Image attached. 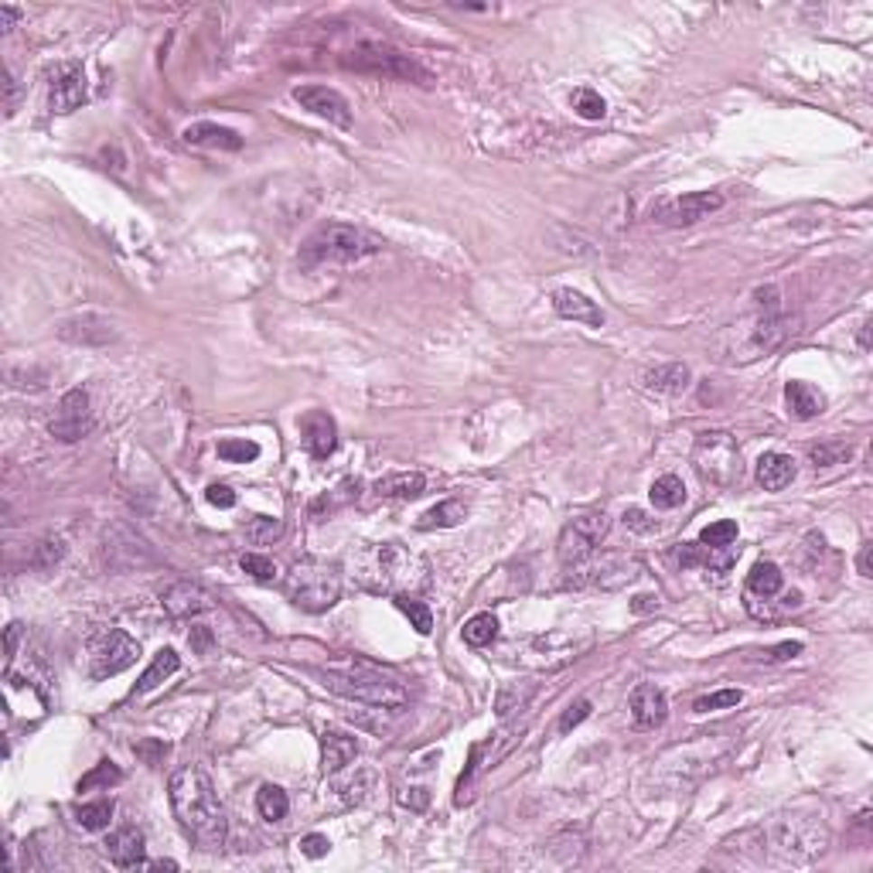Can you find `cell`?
Segmentation results:
<instances>
[{
	"instance_id": "obj_1",
	"label": "cell",
	"mask_w": 873,
	"mask_h": 873,
	"mask_svg": "<svg viewBox=\"0 0 873 873\" xmlns=\"http://www.w3.org/2000/svg\"><path fill=\"white\" fill-rule=\"evenodd\" d=\"M168 795L174 819L191 843L205 853H215V850L226 846L229 822H226L218 795H215L212 782L201 767H178L168 782Z\"/></svg>"
},
{
	"instance_id": "obj_2",
	"label": "cell",
	"mask_w": 873,
	"mask_h": 873,
	"mask_svg": "<svg viewBox=\"0 0 873 873\" xmlns=\"http://www.w3.org/2000/svg\"><path fill=\"white\" fill-rule=\"evenodd\" d=\"M358 580L366 583L368 590L376 594H389V598H416L423 587L430 583L427 563L410 553L399 543H383V546H372L358 563Z\"/></svg>"
},
{
	"instance_id": "obj_3",
	"label": "cell",
	"mask_w": 873,
	"mask_h": 873,
	"mask_svg": "<svg viewBox=\"0 0 873 873\" xmlns=\"http://www.w3.org/2000/svg\"><path fill=\"white\" fill-rule=\"evenodd\" d=\"M318 679H321L324 690L338 692L345 700H355V703L379 706V710H399L410 700V692H406L403 683H396L393 675L379 673V669H372L366 662L341 665V669H318Z\"/></svg>"
},
{
	"instance_id": "obj_4",
	"label": "cell",
	"mask_w": 873,
	"mask_h": 873,
	"mask_svg": "<svg viewBox=\"0 0 873 873\" xmlns=\"http://www.w3.org/2000/svg\"><path fill=\"white\" fill-rule=\"evenodd\" d=\"M379 249H383L379 236L358 229V226H345V222H328L304 239L301 266L318 270V266H331V263H358L366 256H376Z\"/></svg>"
},
{
	"instance_id": "obj_5",
	"label": "cell",
	"mask_w": 873,
	"mask_h": 873,
	"mask_svg": "<svg viewBox=\"0 0 873 873\" xmlns=\"http://www.w3.org/2000/svg\"><path fill=\"white\" fill-rule=\"evenodd\" d=\"M283 590L287 598L307 614H321L331 611L341 598V573H338L335 563L328 560H318V556H301L293 560L291 573L283 580Z\"/></svg>"
},
{
	"instance_id": "obj_6",
	"label": "cell",
	"mask_w": 873,
	"mask_h": 873,
	"mask_svg": "<svg viewBox=\"0 0 873 873\" xmlns=\"http://www.w3.org/2000/svg\"><path fill=\"white\" fill-rule=\"evenodd\" d=\"M692 468H696V475L703 478L706 485H713V488L720 491L740 485V478H744L740 450H737V441L727 430H706V433L696 437V444H692Z\"/></svg>"
},
{
	"instance_id": "obj_7",
	"label": "cell",
	"mask_w": 873,
	"mask_h": 873,
	"mask_svg": "<svg viewBox=\"0 0 873 873\" xmlns=\"http://www.w3.org/2000/svg\"><path fill=\"white\" fill-rule=\"evenodd\" d=\"M341 61H345V69L366 72V76L396 79V82H416V86H430V82H433L430 69H423L413 55H406V51H399V48H393V45H383V42H366V45L352 48Z\"/></svg>"
},
{
	"instance_id": "obj_8",
	"label": "cell",
	"mask_w": 873,
	"mask_h": 873,
	"mask_svg": "<svg viewBox=\"0 0 873 873\" xmlns=\"http://www.w3.org/2000/svg\"><path fill=\"white\" fill-rule=\"evenodd\" d=\"M611 529V519L604 508H590V512H580L577 519L570 522L560 536V560H563V570H573L587 563L594 553H598L600 539L608 536Z\"/></svg>"
},
{
	"instance_id": "obj_9",
	"label": "cell",
	"mask_w": 873,
	"mask_h": 873,
	"mask_svg": "<svg viewBox=\"0 0 873 873\" xmlns=\"http://www.w3.org/2000/svg\"><path fill=\"white\" fill-rule=\"evenodd\" d=\"M140 655V645L120 628H109L103 635H96V642L89 648L92 659V679H109L120 675L123 669H130Z\"/></svg>"
},
{
	"instance_id": "obj_10",
	"label": "cell",
	"mask_w": 873,
	"mask_h": 873,
	"mask_svg": "<svg viewBox=\"0 0 873 873\" xmlns=\"http://www.w3.org/2000/svg\"><path fill=\"white\" fill-rule=\"evenodd\" d=\"M92 427H96V420H92V410H89V393L86 389H69L61 396L51 423H48V433L55 441H61V444H76L82 437H89Z\"/></svg>"
},
{
	"instance_id": "obj_11",
	"label": "cell",
	"mask_w": 873,
	"mask_h": 873,
	"mask_svg": "<svg viewBox=\"0 0 873 873\" xmlns=\"http://www.w3.org/2000/svg\"><path fill=\"white\" fill-rule=\"evenodd\" d=\"M720 209H723L720 191H690L683 199L662 201L659 209H652V218L662 222V226H696V222H703L706 215L720 212Z\"/></svg>"
},
{
	"instance_id": "obj_12",
	"label": "cell",
	"mask_w": 873,
	"mask_h": 873,
	"mask_svg": "<svg viewBox=\"0 0 873 873\" xmlns=\"http://www.w3.org/2000/svg\"><path fill=\"white\" fill-rule=\"evenodd\" d=\"M293 99L301 103V109L321 116V120H328L338 130H348L352 126V107H348V99L338 89H328V86H297L293 89Z\"/></svg>"
},
{
	"instance_id": "obj_13",
	"label": "cell",
	"mask_w": 873,
	"mask_h": 873,
	"mask_svg": "<svg viewBox=\"0 0 873 873\" xmlns=\"http://www.w3.org/2000/svg\"><path fill=\"white\" fill-rule=\"evenodd\" d=\"M754 297H757V328H754V341H757L765 352L767 348H778L785 331H788V321H785V311H782V297H778L775 287H761Z\"/></svg>"
},
{
	"instance_id": "obj_14",
	"label": "cell",
	"mask_w": 873,
	"mask_h": 873,
	"mask_svg": "<svg viewBox=\"0 0 873 873\" xmlns=\"http://www.w3.org/2000/svg\"><path fill=\"white\" fill-rule=\"evenodd\" d=\"M161 608H164V614H168V618H174V621H184V618H199V614L212 611L215 600H212V594H209L205 587H199V583L178 580V583H171L168 590L161 594Z\"/></svg>"
},
{
	"instance_id": "obj_15",
	"label": "cell",
	"mask_w": 873,
	"mask_h": 873,
	"mask_svg": "<svg viewBox=\"0 0 873 873\" xmlns=\"http://www.w3.org/2000/svg\"><path fill=\"white\" fill-rule=\"evenodd\" d=\"M86 103V76L79 61H61L51 72V113H76Z\"/></svg>"
},
{
	"instance_id": "obj_16",
	"label": "cell",
	"mask_w": 873,
	"mask_h": 873,
	"mask_svg": "<svg viewBox=\"0 0 873 873\" xmlns=\"http://www.w3.org/2000/svg\"><path fill=\"white\" fill-rule=\"evenodd\" d=\"M628 710L638 730H655L669 717V696L655 683H638L628 696Z\"/></svg>"
},
{
	"instance_id": "obj_17",
	"label": "cell",
	"mask_w": 873,
	"mask_h": 873,
	"mask_svg": "<svg viewBox=\"0 0 873 873\" xmlns=\"http://www.w3.org/2000/svg\"><path fill=\"white\" fill-rule=\"evenodd\" d=\"M301 433H304V447L314 460H328L338 447V427L335 420L324 413V410H311L301 420Z\"/></svg>"
},
{
	"instance_id": "obj_18",
	"label": "cell",
	"mask_w": 873,
	"mask_h": 873,
	"mask_svg": "<svg viewBox=\"0 0 873 873\" xmlns=\"http://www.w3.org/2000/svg\"><path fill=\"white\" fill-rule=\"evenodd\" d=\"M107 857L113 867L120 870H134L144 863V832L137 826H120L116 832H109L107 843Z\"/></svg>"
},
{
	"instance_id": "obj_19",
	"label": "cell",
	"mask_w": 873,
	"mask_h": 873,
	"mask_svg": "<svg viewBox=\"0 0 873 873\" xmlns=\"http://www.w3.org/2000/svg\"><path fill=\"white\" fill-rule=\"evenodd\" d=\"M553 311H556L560 318L587 324V328H600V324H604V311H600L590 297H583L580 291H570V287L553 293Z\"/></svg>"
},
{
	"instance_id": "obj_20",
	"label": "cell",
	"mask_w": 873,
	"mask_h": 873,
	"mask_svg": "<svg viewBox=\"0 0 873 873\" xmlns=\"http://www.w3.org/2000/svg\"><path fill=\"white\" fill-rule=\"evenodd\" d=\"M754 478L765 491H782L792 485L795 478V460L782 454V450H767L757 458V468H754Z\"/></svg>"
},
{
	"instance_id": "obj_21",
	"label": "cell",
	"mask_w": 873,
	"mask_h": 873,
	"mask_svg": "<svg viewBox=\"0 0 873 873\" xmlns=\"http://www.w3.org/2000/svg\"><path fill=\"white\" fill-rule=\"evenodd\" d=\"M59 335L65 338V341H72V345H107V341L116 338V331H113V324H109L107 318L82 314V318H76V321L61 324Z\"/></svg>"
},
{
	"instance_id": "obj_22",
	"label": "cell",
	"mask_w": 873,
	"mask_h": 873,
	"mask_svg": "<svg viewBox=\"0 0 873 873\" xmlns=\"http://www.w3.org/2000/svg\"><path fill=\"white\" fill-rule=\"evenodd\" d=\"M184 144L191 147H209V151H239L243 137L229 130V126H218V123H191L181 134Z\"/></svg>"
},
{
	"instance_id": "obj_23",
	"label": "cell",
	"mask_w": 873,
	"mask_h": 873,
	"mask_svg": "<svg viewBox=\"0 0 873 873\" xmlns=\"http://www.w3.org/2000/svg\"><path fill=\"white\" fill-rule=\"evenodd\" d=\"M358 757V740L341 730H324L321 734V765L328 775H338Z\"/></svg>"
},
{
	"instance_id": "obj_24",
	"label": "cell",
	"mask_w": 873,
	"mask_h": 873,
	"mask_svg": "<svg viewBox=\"0 0 873 873\" xmlns=\"http://www.w3.org/2000/svg\"><path fill=\"white\" fill-rule=\"evenodd\" d=\"M785 406L792 420H815L826 410V396L813 383H788L785 385Z\"/></svg>"
},
{
	"instance_id": "obj_25",
	"label": "cell",
	"mask_w": 873,
	"mask_h": 873,
	"mask_svg": "<svg viewBox=\"0 0 873 873\" xmlns=\"http://www.w3.org/2000/svg\"><path fill=\"white\" fill-rule=\"evenodd\" d=\"M120 553L126 556V570L134 567H144V563H151L153 556L151 550H147V543L140 536H134V533H126V543H116V536L107 529V536H103V560H107V567H113L116 560H120Z\"/></svg>"
},
{
	"instance_id": "obj_26",
	"label": "cell",
	"mask_w": 873,
	"mask_h": 873,
	"mask_svg": "<svg viewBox=\"0 0 873 873\" xmlns=\"http://www.w3.org/2000/svg\"><path fill=\"white\" fill-rule=\"evenodd\" d=\"M645 389H652V393H665V396H675V393H683L686 385H690V368L683 366V362H665V366H655L648 368L642 376Z\"/></svg>"
},
{
	"instance_id": "obj_27",
	"label": "cell",
	"mask_w": 873,
	"mask_h": 873,
	"mask_svg": "<svg viewBox=\"0 0 873 873\" xmlns=\"http://www.w3.org/2000/svg\"><path fill=\"white\" fill-rule=\"evenodd\" d=\"M181 669V659H178V652L174 648H161L157 655H153V662L147 665V673L140 675V683L130 690V696H144V692L157 690L164 679H171V675Z\"/></svg>"
},
{
	"instance_id": "obj_28",
	"label": "cell",
	"mask_w": 873,
	"mask_h": 873,
	"mask_svg": "<svg viewBox=\"0 0 873 873\" xmlns=\"http://www.w3.org/2000/svg\"><path fill=\"white\" fill-rule=\"evenodd\" d=\"M427 488V478L420 471H403V475H385L376 481L379 498H420Z\"/></svg>"
},
{
	"instance_id": "obj_29",
	"label": "cell",
	"mask_w": 873,
	"mask_h": 873,
	"mask_svg": "<svg viewBox=\"0 0 873 873\" xmlns=\"http://www.w3.org/2000/svg\"><path fill=\"white\" fill-rule=\"evenodd\" d=\"M782 583H785L782 570L775 567L771 560H761V563H754L751 573H748V594H751V598L767 600L782 590Z\"/></svg>"
},
{
	"instance_id": "obj_30",
	"label": "cell",
	"mask_w": 873,
	"mask_h": 873,
	"mask_svg": "<svg viewBox=\"0 0 873 873\" xmlns=\"http://www.w3.org/2000/svg\"><path fill=\"white\" fill-rule=\"evenodd\" d=\"M464 515H468V506L458 502V498H447V502H441V506L427 508L416 525H420V529H454V525H460Z\"/></svg>"
},
{
	"instance_id": "obj_31",
	"label": "cell",
	"mask_w": 873,
	"mask_h": 873,
	"mask_svg": "<svg viewBox=\"0 0 873 873\" xmlns=\"http://www.w3.org/2000/svg\"><path fill=\"white\" fill-rule=\"evenodd\" d=\"M648 495H652V506L655 508H679L686 502V485H683V478L662 475L652 481Z\"/></svg>"
},
{
	"instance_id": "obj_32",
	"label": "cell",
	"mask_w": 873,
	"mask_h": 873,
	"mask_svg": "<svg viewBox=\"0 0 873 873\" xmlns=\"http://www.w3.org/2000/svg\"><path fill=\"white\" fill-rule=\"evenodd\" d=\"M287 809H291V798H287V792L280 785H263L260 792H256V813L266 822H280L287 815Z\"/></svg>"
},
{
	"instance_id": "obj_33",
	"label": "cell",
	"mask_w": 873,
	"mask_h": 873,
	"mask_svg": "<svg viewBox=\"0 0 873 873\" xmlns=\"http://www.w3.org/2000/svg\"><path fill=\"white\" fill-rule=\"evenodd\" d=\"M495 638H498V618H495V614L481 611L464 625V642L475 645V648H485V645H491Z\"/></svg>"
},
{
	"instance_id": "obj_34",
	"label": "cell",
	"mask_w": 873,
	"mask_h": 873,
	"mask_svg": "<svg viewBox=\"0 0 873 873\" xmlns=\"http://www.w3.org/2000/svg\"><path fill=\"white\" fill-rule=\"evenodd\" d=\"M570 103H573V113L583 116V120H604V116H608L604 96H600L598 89H590V86H580V89L570 96Z\"/></svg>"
},
{
	"instance_id": "obj_35",
	"label": "cell",
	"mask_w": 873,
	"mask_h": 873,
	"mask_svg": "<svg viewBox=\"0 0 873 873\" xmlns=\"http://www.w3.org/2000/svg\"><path fill=\"white\" fill-rule=\"evenodd\" d=\"M533 692H536V686L533 683H508V686H502V692H498V700H495V710H498V717H508V713H515V710H525V703L533 700Z\"/></svg>"
},
{
	"instance_id": "obj_36",
	"label": "cell",
	"mask_w": 873,
	"mask_h": 873,
	"mask_svg": "<svg viewBox=\"0 0 873 873\" xmlns=\"http://www.w3.org/2000/svg\"><path fill=\"white\" fill-rule=\"evenodd\" d=\"M113 819V802L109 798H99V802H89V805H79L76 809V822L89 832H99V829L109 826Z\"/></svg>"
},
{
	"instance_id": "obj_37",
	"label": "cell",
	"mask_w": 873,
	"mask_h": 873,
	"mask_svg": "<svg viewBox=\"0 0 873 873\" xmlns=\"http://www.w3.org/2000/svg\"><path fill=\"white\" fill-rule=\"evenodd\" d=\"M123 782V771L113 761H99V765L92 767L89 775H82L79 778V792H96V788H109V785H120Z\"/></svg>"
},
{
	"instance_id": "obj_38",
	"label": "cell",
	"mask_w": 873,
	"mask_h": 873,
	"mask_svg": "<svg viewBox=\"0 0 873 873\" xmlns=\"http://www.w3.org/2000/svg\"><path fill=\"white\" fill-rule=\"evenodd\" d=\"M218 458L232 460V464H249L260 458V444L246 441V437H226V441H218Z\"/></svg>"
},
{
	"instance_id": "obj_39",
	"label": "cell",
	"mask_w": 873,
	"mask_h": 873,
	"mask_svg": "<svg viewBox=\"0 0 873 873\" xmlns=\"http://www.w3.org/2000/svg\"><path fill=\"white\" fill-rule=\"evenodd\" d=\"M809 458H813L815 468H832V464H843V460L853 458V447L846 441H826V444L809 447Z\"/></svg>"
},
{
	"instance_id": "obj_40",
	"label": "cell",
	"mask_w": 873,
	"mask_h": 873,
	"mask_svg": "<svg viewBox=\"0 0 873 873\" xmlns=\"http://www.w3.org/2000/svg\"><path fill=\"white\" fill-rule=\"evenodd\" d=\"M61 556H65V543H61L59 536L51 539H42L38 546H34V553H31V567L34 570H55L61 563Z\"/></svg>"
},
{
	"instance_id": "obj_41",
	"label": "cell",
	"mask_w": 873,
	"mask_h": 873,
	"mask_svg": "<svg viewBox=\"0 0 873 873\" xmlns=\"http://www.w3.org/2000/svg\"><path fill=\"white\" fill-rule=\"evenodd\" d=\"M396 608L406 618H410V625H413L420 635H430L433 631V614H430V608L423 604V600H416V598H396Z\"/></svg>"
},
{
	"instance_id": "obj_42",
	"label": "cell",
	"mask_w": 873,
	"mask_h": 873,
	"mask_svg": "<svg viewBox=\"0 0 873 873\" xmlns=\"http://www.w3.org/2000/svg\"><path fill=\"white\" fill-rule=\"evenodd\" d=\"M734 539H737V522L734 519L710 522L703 533H700V543H703V546H713V550H720V546H734Z\"/></svg>"
},
{
	"instance_id": "obj_43",
	"label": "cell",
	"mask_w": 873,
	"mask_h": 873,
	"mask_svg": "<svg viewBox=\"0 0 873 873\" xmlns=\"http://www.w3.org/2000/svg\"><path fill=\"white\" fill-rule=\"evenodd\" d=\"M239 567H243V573H249L253 580H260V583H274L276 580L274 560H266V556H260V553H243Z\"/></svg>"
},
{
	"instance_id": "obj_44",
	"label": "cell",
	"mask_w": 873,
	"mask_h": 873,
	"mask_svg": "<svg viewBox=\"0 0 873 873\" xmlns=\"http://www.w3.org/2000/svg\"><path fill=\"white\" fill-rule=\"evenodd\" d=\"M740 700H744V692L740 690H720V692H710V696H700V700L692 703V710H696V713H713V710L737 706Z\"/></svg>"
},
{
	"instance_id": "obj_45",
	"label": "cell",
	"mask_w": 873,
	"mask_h": 873,
	"mask_svg": "<svg viewBox=\"0 0 873 873\" xmlns=\"http://www.w3.org/2000/svg\"><path fill=\"white\" fill-rule=\"evenodd\" d=\"M280 533H283L280 519H270V515H253L249 525H246V536L253 539V543H274Z\"/></svg>"
},
{
	"instance_id": "obj_46",
	"label": "cell",
	"mask_w": 873,
	"mask_h": 873,
	"mask_svg": "<svg viewBox=\"0 0 873 873\" xmlns=\"http://www.w3.org/2000/svg\"><path fill=\"white\" fill-rule=\"evenodd\" d=\"M478 754H481V748H471V757H468V767H464V775L458 778V795H454V805H468L471 802V785H475V775H478Z\"/></svg>"
},
{
	"instance_id": "obj_47",
	"label": "cell",
	"mask_w": 873,
	"mask_h": 873,
	"mask_svg": "<svg viewBox=\"0 0 873 873\" xmlns=\"http://www.w3.org/2000/svg\"><path fill=\"white\" fill-rule=\"evenodd\" d=\"M590 710H594V706H590V700H577V703H570L567 713L560 717V734H570L573 727H580V723L590 717Z\"/></svg>"
},
{
	"instance_id": "obj_48",
	"label": "cell",
	"mask_w": 873,
	"mask_h": 873,
	"mask_svg": "<svg viewBox=\"0 0 873 873\" xmlns=\"http://www.w3.org/2000/svg\"><path fill=\"white\" fill-rule=\"evenodd\" d=\"M706 556H710V546H703V543H683L675 553V560L683 567H706Z\"/></svg>"
},
{
	"instance_id": "obj_49",
	"label": "cell",
	"mask_w": 873,
	"mask_h": 873,
	"mask_svg": "<svg viewBox=\"0 0 873 873\" xmlns=\"http://www.w3.org/2000/svg\"><path fill=\"white\" fill-rule=\"evenodd\" d=\"M625 525H628L631 533H655L659 529V522L652 519L648 512H642V508H628L625 512Z\"/></svg>"
},
{
	"instance_id": "obj_50",
	"label": "cell",
	"mask_w": 873,
	"mask_h": 873,
	"mask_svg": "<svg viewBox=\"0 0 873 873\" xmlns=\"http://www.w3.org/2000/svg\"><path fill=\"white\" fill-rule=\"evenodd\" d=\"M328 850H331V843H328V836H321V832H311V836H304L301 840V853L311 859H321L328 857Z\"/></svg>"
},
{
	"instance_id": "obj_51",
	"label": "cell",
	"mask_w": 873,
	"mask_h": 873,
	"mask_svg": "<svg viewBox=\"0 0 873 873\" xmlns=\"http://www.w3.org/2000/svg\"><path fill=\"white\" fill-rule=\"evenodd\" d=\"M205 498H209L215 508H232V506H236V491H232L229 485H209Z\"/></svg>"
},
{
	"instance_id": "obj_52",
	"label": "cell",
	"mask_w": 873,
	"mask_h": 873,
	"mask_svg": "<svg viewBox=\"0 0 873 873\" xmlns=\"http://www.w3.org/2000/svg\"><path fill=\"white\" fill-rule=\"evenodd\" d=\"M795 655H802V642H782V645H775V648H767L761 659H767V662H788V659H795Z\"/></svg>"
},
{
	"instance_id": "obj_53",
	"label": "cell",
	"mask_w": 873,
	"mask_h": 873,
	"mask_svg": "<svg viewBox=\"0 0 873 873\" xmlns=\"http://www.w3.org/2000/svg\"><path fill=\"white\" fill-rule=\"evenodd\" d=\"M134 751H137L147 765H157V761L164 757V751H168V744H164V740H140Z\"/></svg>"
},
{
	"instance_id": "obj_54",
	"label": "cell",
	"mask_w": 873,
	"mask_h": 873,
	"mask_svg": "<svg viewBox=\"0 0 873 873\" xmlns=\"http://www.w3.org/2000/svg\"><path fill=\"white\" fill-rule=\"evenodd\" d=\"M188 642H191V648H195V652H201V655H205V652L212 648V631H209V628H191Z\"/></svg>"
},
{
	"instance_id": "obj_55",
	"label": "cell",
	"mask_w": 873,
	"mask_h": 873,
	"mask_svg": "<svg viewBox=\"0 0 873 873\" xmlns=\"http://www.w3.org/2000/svg\"><path fill=\"white\" fill-rule=\"evenodd\" d=\"M399 802H403V805H410L413 813H423V809H427V802H430V795L423 792V788H410V795H399Z\"/></svg>"
},
{
	"instance_id": "obj_56",
	"label": "cell",
	"mask_w": 873,
	"mask_h": 873,
	"mask_svg": "<svg viewBox=\"0 0 873 873\" xmlns=\"http://www.w3.org/2000/svg\"><path fill=\"white\" fill-rule=\"evenodd\" d=\"M17 642H21V625H7V635H4V652H7V662L14 659V652H17Z\"/></svg>"
},
{
	"instance_id": "obj_57",
	"label": "cell",
	"mask_w": 873,
	"mask_h": 873,
	"mask_svg": "<svg viewBox=\"0 0 873 873\" xmlns=\"http://www.w3.org/2000/svg\"><path fill=\"white\" fill-rule=\"evenodd\" d=\"M17 17H21V11H17V7H11V4H0V31H4V34L14 28Z\"/></svg>"
},
{
	"instance_id": "obj_58",
	"label": "cell",
	"mask_w": 873,
	"mask_h": 873,
	"mask_svg": "<svg viewBox=\"0 0 873 873\" xmlns=\"http://www.w3.org/2000/svg\"><path fill=\"white\" fill-rule=\"evenodd\" d=\"M857 570H859V577H873V567H870V546H863V550H859V556H857Z\"/></svg>"
},
{
	"instance_id": "obj_59",
	"label": "cell",
	"mask_w": 873,
	"mask_h": 873,
	"mask_svg": "<svg viewBox=\"0 0 873 873\" xmlns=\"http://www.w3.org/2000/svg\"><path fill=\"white\" fill-rule=\"evenodd\" d=\"M652 608H659V598H652V594H642V598H635V604H631V611H652Z\"/></svg>"
},
{
	"instance_id": "obj_60",
	"label": "cell",
	"mask_w": 873,
	"mask_h": 873,
	"mask_svg": "<svg viewBox=\"0 0 873 873\" xmlns=\"http://www.w3.org/2000/svg\"><path fill=\"white\" fill-rule=\"evenodd\" d=\"M17 107V79L14 72H7V113H14Z\"/></svg>"
},
{
	"instance_id": "obj_61",
	"label": "cell",
	"mask_w": 873,
	"mask_h": 873,
	"mask_svg": "<svg viewBox=\"0 0 873 873\" xmlns=\"http://www.w3.org/2000/svg\"><path fill=\"white\" fill-rule=\"evenodd\" d=\"M151 870H178V863L174 859H153V863H147Z\"/></svg>"
},
{
	"instance_id": "obj_62",
	"label": "cell",
	"mask_w": 873,
	"mask_h": 873,
	"mask_svg": "<svg viewBox=\"0 0 873 873\" xmlns=\"http://www.w3.org/2000/svg\"><path fill=\"white\" fill-rule=\"evenodd\" d=\"M859 348H870V324H863V331H859Z\"/></svg>"
}]
</instances>
